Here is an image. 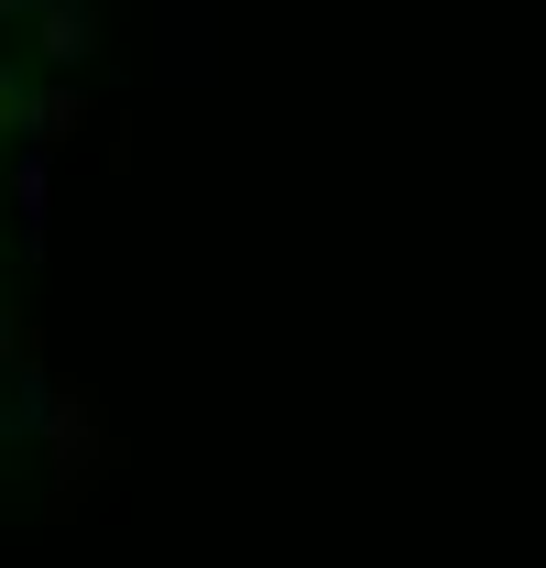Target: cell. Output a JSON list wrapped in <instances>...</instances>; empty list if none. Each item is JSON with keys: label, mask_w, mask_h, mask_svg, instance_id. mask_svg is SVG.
Masks as SVG:
<instances>
[{"label": "cell", "mask_w": 546, "mask_h": 568, "mask_svg": "<svg viewBox=\"0 0 546 568\" xmlns=\"http://www.w3.org/2000/svg\"><path fill=\"white\" fill-rule=\"evenodd\" d=\"M22 153H33V88L0 55V252H11V230H22Z\"/></svg>", "instance_id": "obj_1"}]
</instances>
